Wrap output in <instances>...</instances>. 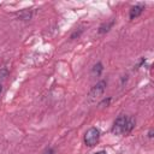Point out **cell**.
Listing matches in <instances>:
<instances>
[{"label":"cell","instance_id":"obj_1","mask_svg":"<svg viewBox=\"0 0 154 154\" xmlns=\"http://www.w3.org/2000/svg\"><path fill=\"white\" fill-rule=\"evenodd\" d=\"M105 89H106V81H100L99 83H96V84L91 88V90L89 91V95H88L89 101L93 102V101H95L97 97H100V96L103 94Z\"/></svg>","mask_w":154,"mask_h":154},{"label":"cell","instance_id":"obj_2","mask_svg":"<svg viewBox=\"0 0 154 154\" xmlns=\"http://www.w3.org/2000/svg\"><path fill=\"white\" fill-rule=\"evenodd\" d=\"M126 122L128 117L126 116H120L118 117L112 126V132L114 135H125V128H126Z\"/></svg>","mask_w":154,"mask_h":154},{"label":"cell","instance_id":"obj_3","mask_svg":"<svg viewBox=\"0 0 154 154\" xmlns=\"http://www.w3.org/2000/svg\"><path fill=\"white\" fill-rule=\"evenodd\" d=\"M99 137H100V131L96 128H90L87 130L84 135V142L87 146L93 147L99 142Z\"/></svg>","mask_w":154,"mask_h":154},{"label":"cell","instance_id":"obj_4","mask_svg":"<svg viewBox=\"0 0 154 154\" xmlns=\"http://www.w3.org/2000/svg\"><path fill=\"white\" fill-rule=\"evenodd\" d=\"M142 12H143V6L136 5V6L131 7V8H130V19H135V18H137Z\"/></svg>","mask_w":154,"mask_h":154},{"label":"cell","instance_id":"obj_5","mask_svg":"<svg viewBox=\"0 0 154 154\" xmlns=\"http://www.w3.org/2000/svg\"><path fill=\"white\" fill-rule=\"evenodd\" d=\"M136 124V119L135 117H128V122H126V128H125V135L131 132V130L135 128Z\"/></svg>","mask_w":154,"mask_h":154},{"label":"cell","instance_id":"obj_6","mask_svg":"<svg viewBox=\"0 0 154 154\" xmlns=\"http://www.w3.org/2000/svg\"><path fill=\"white\" fill-rule=\"evenodd\" d=\"M113 24H114V20H111V22H108V23H103V24L99 28V32H100V34L107 32V31L113 26Z\"/></svg>","mask_w":154,"mask_h":154},{"label":"cell","instance_id":"obj_7","mask_svg":"<svg viewBox=\"0 0 154 154\" xmlns=\"http://www.w3.org/2000/svg\"><path fill=\"white\" fill-rule=\"evenodd\" d=\"M103 67H102V64L101 63H97L96 65H94L93 67V75H96V76H100V73L102 72Z\"/></svg>","mask_w":154,"mask_h":154},{"label":"cell","instance_id":"obj_8","mask_svg":"<svg viewBox=\"0 0 154 154\" xmlns=\"http://www.w3.org/2000/svg\"><path fill=\"white\" fill-rule=\"evenodd\" d=\"M109 101H111V99L108 97L107 100H103L102 102H100V106H103V105H106V106H108V103H109Z\"/></svg>","mask_w":154,"mask_h":154},{"label":"cell","instance_id":"obj_9","mask_svg":"<svg viewBox=\"0 0 154 154\" xmlns=\"http://www.w3.org/2000/svg\"><path fill=\"white\" fill-rule=\"evenodd\" d=\"M43 154H54V152H53V149L48 148V149H46V150L43 152Z\"/></svg>","mask_w":154,"mask_h":154},{"label":"cell","instance_id":"obj_10","mask_svg":"<svg viewBox=\"0 0 154 154\" xmlns=\"http://www.w3.org/2000/svg\"><path fill=\"white\" fill-rule=\"evenodd\" d=\"M94 154H107V153L103 152V150H100V152H96V153H94Z\"/></svg>","mask_w":154,"mask_h":154},{"label":"cell","instance_id":"obj_11","mask_svg":"<svg viewBox=\"0 0 154 154\" xmlns=\"http://www.w3.org/2000/svg\"><path fill=\"white\" fill-rule=\"evenodd\" d=\"M149 137H153V131H152V130L149 131Z\"/></svg>","mask_w":154,"mask_h":154},{"label":"cell","instance_id":"obj_12","mask_svg":"<svg viewBox=\"0 0 154 154\" xmlns=\"http://www.w3.org/2000/svg\"><path fill=\"white\" fill-rule=\"evenodd\" d=\"M1 90H2V85L0 84V94H1Z\"/></svg>","mask_w":154,"mask_h":154}]
</instances>
